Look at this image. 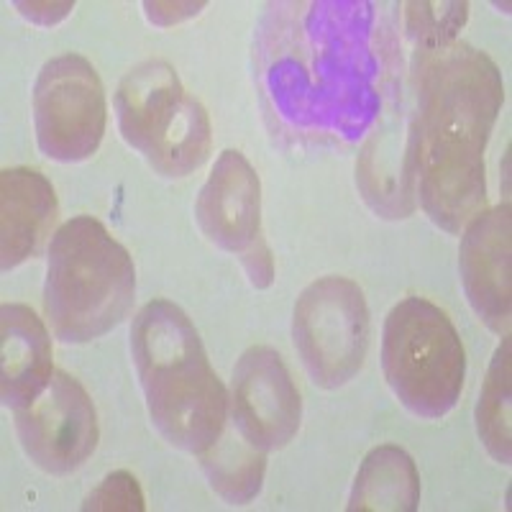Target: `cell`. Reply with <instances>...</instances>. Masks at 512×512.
<instances>
[{"mask_svg":"<svg viewBox=\"0 0 512 512\" xmlns=\"http://www.w3.org/2000/svg\"><path fill=\"white\" fill-rule=\"evenodd\" d=\"M31 108L36 144L52 162H85L100 149L108 121L105 88L93 64L80 54H59L44 62Z\"/></svg>","mask_w":512,"mask_h":512,"instance_id":"obj_7","label":"cell"},{"mask_svg":"<svg viewBox=\"0 0 512 512\" xmlns=\"http://www.w3.org/2000/svg\"><path fill=\"white\" fill-rule=\"evenodd\" d=\"M16 433L31 464L64 477L77 472L98 448V413L80 379L57 369L47 390L16 410Z\"/></svg>","mask_w":512,"mask_h":512,"instance_id":"obj_8","label":"cell"},{"mask_svg":"<svg viewBox=\"0 0 512 512\" xmlns=\"http://www.w3.org/2000/svg\"><path fill=\"white\" fill-rule=\"evenodd\" d=\"M228 420L262 451H280L300 431L303 400L282 356L272 346H251L231 377Z\"/></svg>","mask_w":512,"mask_h":512,"instance_id":"obj_9","label":"cell"},{"mask_svg":"<svg viewBox=\"0 0 512 512\" xmlns=\"http://www.w3.org/2000/svg\"><path fill=\"white\" fill-rule=\"evenodd\" d=\"M57 192L47 177L29 167L0 175V267L11 272L39 256L57 223Z\"/></svg>","mask_w":512,"mask_h":512,"instance_id":"obj_12","label":"cell"},{"mask_svg":"<svg viewBox=\"0 0 512 512\" xmlns=\"http://www.w3.org/2000/svg\"><path fill=\"white\" fill-rule=\"evenodd\" d=\"M382 372L402 408L425 420L446 418L466 379V351L451 318L425 297H405L382 328Z\"/></svg>","mask_w":512,"mask_h":512,"instance_id":"obj_5","label":"cell"},{"mask_svg":"<svg viewBox=\"0 0 512 512\" xmlns=\"http://www.w3.org/2000/svg\"><path fill=\"white\" fill-rule=\"evenodd\" d=\"M205 3H144L146 18L157 26L180 24L185 18L198 16Z\"/></svg>","mask_w":512,"mask_h":512,"instance_id":"obj_23","label":"cell"},{"mask_svg":"<svg viewBox=\"0 0 512 512\" xmlns=\"http://www.w3.org/2000/svg\"><path fill=\"white\" fill-rule=\"evenodd\" d=\"M420 505V474L413 456L395 443L372 448L351 487L349 512H415Z\"/></svg>","mask_w":512,"mask_h":512,"instance_id":"obj_17","label":"cell"},{"mask_svg":"<svg viewBox=\"0 0 512 512\" xmlns=\"http://www.w3.org/2000/svg\"><path fill=\"white\" fill-rule=\"evenodd\" d=\"M52 338L44 320L21 303L0 308V400L21 410L47 390L54 377Z\"/></svg>","mask_w":512,"mask_h":512,"instance_id":"obj_13","label":"cell"},{"mask_svg":"<svg viewBox=\"0 0 512 512\" xmlns=\"http://www.w3.org/2000/svg\"><path fill=\"white\" fill-rule=\"evenodd\" d=\"M198 459L210 489L228 505H249L262 492L267 451L246 441L231 420L223 428L221 438Z\"/></svg>","mask_w":512,"mask_h":512,"instance_id":"obj_18","label":"cell"},{"mask_svg":"<svg viewBox=\"0 0 512 512\" xmlns=\"http://www.w3.org/2000/svg\"><path fill=\"white\" fill-rule=\"evenodd\" d=\"M356 182L369 208L382 218H408L413 213V121L405 128L397 123L377 128L356 164Z\"/></svg>","mask_w":512,"mask_h":512,"instance_id":"obj_14","label":"cell"},{"mask_svg":"<svg viewBox=\"0 0 512 512\" xmlns=\"http://www.w3.org/2000/svg\"><path fill=\"white\" fill-rule=\"evenodd\" d=\"M374 6L308 3L292 6L300 26L274 24L267 77L274 111L303 131L356 136L379 111V57ZM315 134V136H318Z\"/></svg>","mask_w":512,"mask_h":512,"instance_id":"obj_2","label":"cell"},{"mask_svg":"<svg viewBox=\"0 0 512 512\" xmlns=\"http://www.w3.org/2000/svg\"><path fill=\"white\" fill-rule=\"evenodd\" d=\"M16 8L34 24L52 26L70 16L75 11V3H16Z\"/></svg>","mask_w":512,"mask_h":512,"instance_id":"obj_24","label":"cell"},{"mask_svg":"<svg viewBox=\"0 0 512 512\" xmlns=\"http://www.w3.org/2000/svg\"><path fill=\"white\" fill-rule=\"evenodd\" d=\"M241 259V267H244L246 277H249L251 287L256 290H267L269 285L274 282V259H272V251H269L267 241L264 236L254 241L249 249H244L239 254Z\"/></svg>","mask_w":512,"mask_h":512,"instance_id":"obj_22","label":"cell"},{"mask_svg":"<svg viewBox=\"0 0 512 512\" xmlns=\"http://www.w3.org/2000/svg\"><path fill=\"white\" fill-rule=\"evenodd\" d=\"M510 420V336H502L479 392L477 433L489 456L505 466L512 459Z\"/></svg>","mask_w":512,"mask_h":512,"instance_id":"obj_19","label":"cell"},{"mask_svg":"<svg viewBox=\"0 0 512 512\" xmlns=\"http://www.w3.org/2000/svg\"><path fill=\"white\" fill-rule=\"evenodd\" d=\"M405 8V26L418 52H436L454 44L469 18L466 3H405Z\"/></svg>","mask_w":512,"mask_h":512,"instance_id":"obj_20","label":"cell"},{"mask_svg":"<svg viewBox=\"0 0 512 512\" xmlns=\"http://www.w3.org/2000/svg\"><path fill=\"white\" fill-rule=\"evenodd\" d=\"M134 297V259L98 218L75 216L54 231L47 249L44 318L62 344H90L111 333Z\"/></svg>","mask_w":512,"mask_h":512,"instance_id":"obj_4","label":"cell"},{"mask_svg":"<svg viewBox=\"0 0 512 512\" xmlns=\"http://www.w3.org/2000/svg\"><path fill=\"white\" fill-rule=\"evenodd\" d=\"M82 510L144 512L146 500H144V492H141L139 479H136L131 472H126V469L111 472L108 477H103V482H100L88 497H85Z\"/></svg>","mask_w":512,"mask_h":512,"instance_id":"obj_21","label":"cell"},{"mask_svg":"<svg viewBox=\"0 0 512 512\" xmlns=\"http://www.w3.org/2000/svg\"><path fill=\"white\" fill-rule=\"evenodd\" d=\"M185 95L180 75L164 59H146L136 64L118 82L113 95L118 131L131 149L139 152L154 123Z\"/></svg>","mask_w":512,"mask_h":512,"instance_id":"obj_16","label":"cell"},{"mask_svg":"<svg viewBox=\"0 0 512 512\" xmlns=\"http://www.w3.org/2000/svg\"><path fill=\"white\" fill-rule=\"evenodd\" d=\"M210 146L213 131L208 111L198 98L185 93L154 123L139 154L157 175L182 180L208 162Z\"/></svg>","mask_w":512,"mask_h":512,"instance_id":"obj_15","label":"cell"},{"mask_svg":"<svg viewBox=\"0 0 512 512\" xmlns=\"http://www.w3.org/2000/svg\"><path fill=\"white\" fill-rule=\"evenodd\" d=\"M512 208L500 203L479 210L464 226L459 246V274L466 300L484 326L510 336L512 318Z\"/></svg>","mask_w":512,"mask_h":512,"instance_id":"obj_10","label":"cell"},{"mask_svg":"<svg viewBox=\"0 0 512 512\" xmlns=\"http://www.w3.org/2000/svg\"><path fill=\"white\" fill-rule=\"evenodd\" d=\"M195 221L210 244L231 254L262 236V182L244 154L221 152L195 200Z\"/></svg>","mask_w":512,"mask_h":512,"instance_id":"obj_11","label":"cell"},{"mask_svg":"<svg viewBox=\"0 0 512 512\" xmlns=\"http://www.w3.org/2000/svg\"><path fill=\"white\" fill-rule=\"evenodd\" d=\"M372 338L367 297L349 277L310 282L292 310V341L310 379L323 390L349 384L364 367Z\"/></svg>","mask_w":512,"mask_h":512,"instance_id":"obj_6","label":"cell"},{"mask_svg":"<svg viewBox=\"0 0 512 512\" xmlns=\"http://www.w3.org/2000/svg\"><path fill=\"white\" fill-rule=\"evenodd\" d=\"M131 359L159 436L192 456L208 451L231 400L185 310L169 300L146 303L131 326Z\"/></svg>","mask_w":512,"mask_h":512,"instance_id":"obj_3","label":"cell"},{"mask_svg":"<svg viewBox=\"0 0 512 512\" xmlns=\"http://www.w3.org/2000/svg\"><path fill=\"white\" fill-rule=\"evenodd\" d=\"M418 57V111L410 118L415 192L425 216L459 233L487 203L484 152L505 103V85L497 64L464 41Z\"/></svg>","mask_w":512,"mask_h":512,"instance_id":"obj_1","label":"cell"}]
</instances>
